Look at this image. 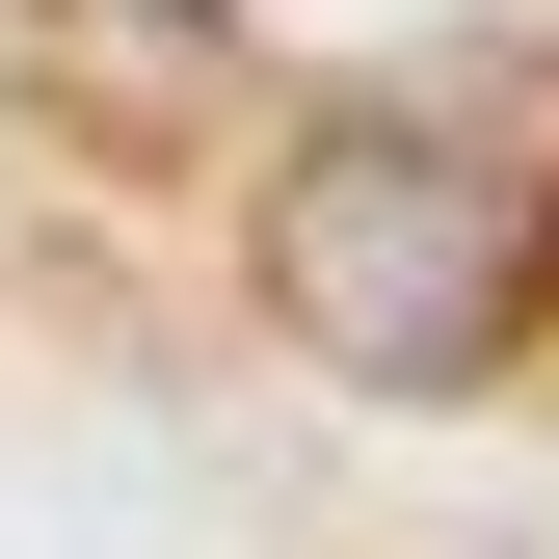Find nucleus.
I'll use <instances>...</instances> for the list:
<instances>
[{
    "label": "nucleus",
    "instance_id": "obj_1",
    "mask_svg": "<svg viewBox=\"0 0 559 559\" xmlns=\"http://www.w3.org/2000/svg\"><path fill=\"white\" fill-rule=\"evenodd\" d=\"M266 320L373 400H453L559 320V160L507 107H320L266 160Z\"/></svg>",
    "mask_w": 559,
    "mask_h": 559
}]
</instances>
